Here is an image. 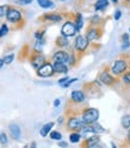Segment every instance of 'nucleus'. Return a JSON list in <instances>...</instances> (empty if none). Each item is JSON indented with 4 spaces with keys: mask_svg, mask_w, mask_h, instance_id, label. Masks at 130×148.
<instances>
[{
    "mask_svg": "<svg viewBox=\"0 0 130 148\" xmlns=\"http://www.w3.org/2000/svg\"><path fill=\"white\" fill-rule=\"evenodd\" d=\"M80 112H81V110L80 111H67L66 112L67 118H66L64 127H66L67 132H80L86 125V123L81 118Z\"/></svg>",
    "mask_w": 130,
    "mask_h": 148,
    "instance_id": "1",
    "label": "nucleus"
},
{
    "mask_svg": "<svg viewBox=\"0 0 130 148\" xmlns=\"http://www.w3.org/2000/svg\"><path fill=\"white\" fill-rule=\"evenodd\" d=\"M109 68H110V72L112 73L115 77L120 78L130 68V56L124 55V54L119 55L117 59H115L111 62Z\"/></svg>",
    "mask_w": 130,
    "mask_h": 148,
    "instance_id": "2",
    "label": "nucleus"
},
{
    "mask_svg": "<svg viewBox=\"0 0 130 148\" xmlns=\"http://www.w3.org/2000/svg\"><path fill=\"white\" fill-rule=\"evenodd\" d=\"M5 19L8 24L13 25L16 29H19L22 27L25 23V14L24 11L19 7H16V6H10L8 11L6 13Z\"/></svg>",
    "mask_w": 130,
    "mask_h": 148,
    "instance_id": "3",
    "label": "nucleus"
},
{
    "mask_svg": "<svg viewBox=\"0 0 130 148\" xmlns=\"http://www.w3.org/2000/svg\"><path fill=\"white\" fill-rule=\"evenodd\" d=\"M91 45H92V44H91L90 41L86 38L85 35L78 34L75 37H74V42H73V44H72V47H73V49L75 50V53L79 55V56L82 58L83 55H85V54L88 51V49H90Z\"/></svg>",
    "mask_w": 130,
    "mask_h": 148,
    "instance_id": "4",
    "label": "nucleus"
},
{
    "mask_svg": "<svg viewBox=\"0 0 130 148\" xmlns=\"http://www.w3.org/2000/svg\"><path fill=\"white\" fill-rule=\"evenodd\" d=\"M98 80L103 84L104 86H107V87H116L118 84H119V78L115 77L112 73L110 72V68L109 66L104 67L101 69L98 74Z\"/></svg>",
    "mask_w": 130,
    "mask_h": 148,
    "instance_id": "5",
    "label": "nucleus"
},
{
    "mask_svg": "<svg viewBox=\"0 0 130 148\" xmlns=\"http://www.w3.org/2000/svg\"><path fill=\"white\" fill-rule=\"evenodd\" d=\"M103 34H104V25H90L88 24L86 27V31H85L86 38L90 41V43L92 45L101 40Z\"/></svg>",
    "mask_w": 130,
    "mask_h": 148,
    "instance_id": "6",
    "label": "nucleus"
},
{
    "mask_svg": "<svg viewBox=\"0 0 130 148\" xmlns=\"http://www.w3.org/2000/svg\"><path fill=\"white\" fill-rule=\"evenodd\" d=\"M61 35L68 37V38H73V37H75L79 31H78V27H77V24L74 22L73 17H72V13L68 18H66L61 26V31H60Z\"/></svg>",
    "mask_w": 130,
    "mask_h": 148,
    "instance_id": "7",
    "label": "nucleus"
},
{
    "mask_svg": "<svg viewBox=\"0 0 130 148\" xmlns=\"http://www.w3.org/2000/svg\"><path fill=\"white\" fill-rule=\"evenodd\" d=\"M81 118L83 119V122L86 124H92V123H96L98 122L100 112L97 108H92V106H85L81 109Z\"/></svg>",
    "mask_w": 130,
    "mask_h": 148,
    "instance_id": "8",
    "label": "nucleus"
},
{
    "mask_svg": "<svg viewBox=\"0 0 130 148\" xmlns=\"http://www.w3.org/2000/svg\"><path fill=\"white\" fill-rule=\"evenodd\" d=\"M40 21L45 24H59L64 21V13L62 12H49L40 17Z\"/></svg>",
    "mask_w": 130,
    "mask_h": 148,
    "instance_id": "9",
    "label": "nucleus"
},
{
    "mask_svg": "<svg viewBox=\"0 0 130 148\" xmlns=\"http://www.w3.org/2000/svg\"><path fill=\"white\" fill-rule=\"evenodd\" d=\"M36 74H37V77L38 78H53L55 74V71H54V66H53V61H47L43 66H41L36 71Z\"/></svg>",
    "mask_w": 130,
    "mask_h": 148,
    "instance_id": "10",
    "label": "nucleus"
},
{
    "mask_svg": "<svg viewBox=\"0 0 130 148\" xmlns=\"http://www.w3.org/2000/svg\"><path fill=\"white\" fill-rule=\"evenodd\" d=\"M70 104L73 105H82L86 103V99H87V95L83 90H74L70 92Z\"/></svg>",
    "mask_w": 130,
    "mask_h": 148,
    "instance_id": "11",
    "label": "nucleus"
},
{
    "mask_svg": "<svg viewBox=\"0 0 130 148\" xmlns=\"http://www.w3.org/2000/svg\"><path fill=\"white\" fill-rule=\"evenodd\" d=\"M29 61H30L31 67L35 71H37L41 66H43V64L48 61V59L43 53H31L30 58H29Z\"/></svg>",
    "mask_w": 130,
    "mask_h": 148,
    "instance_id": "12",
    "label": "nucleus"
},
{
    "mask_svg": "<svg viewBox=\"0 0 130 148\" xmlns=\"http://www.w3.org/2000/svg\"><path fill=\"white\" fill-rule=\"evenodd\" d=\"M51 61H57V62H62V63H67L69 62V49H61L57 48L55 50L50 58Z\"/></svg>",
    "mask_w": 130,
    "mask_h": 148,
    "instance_id": "13",
    "label": "nucleus"
},
{
    "mask_svg": "<svg viewBox=\"0 0 130 148\" xmlns=\"http://www.w3.org/2000/svg\"><path fill=\"white\" fill-rule=\"evenodd\" d=\"M82 147H90V148H97V147H103L100 142V135L94 134V135H91L86 138H83L82 142H81Z\"/></svg>",
    "mask_w": 130,
    "mask_h": 148,
    "instance_id": "14",
    "label": "nucleus"
},
{
    "mask_svg": "<svg viewBox=\"0 0 130 148\" xmlns=\"http://www.w3.org/2000/svg\"><path fill=\"white\" fill-rule=\"evenodd\" d=\"M55 45H56V48H61V49H69L72 48V44H70V41L68 37L63 36V35H59L56 37V40H55Z\"/></svg>",
    "mask_w": 130,
    "mask_h": 148,
    "instance_id": "15",
    "label": "nucleus"
},
{
    "mask_svg": "<svg viewBox=\"0 0 130 148\" xmlns=\"http://www.w3.org/2000/svg\"><path fill=\"white\" fill-rule=\"evenodd\" d=\"M8 130H10L11 137L13 138V140H16V141L21 140V137H22V128H21L19 124L11 123L10 125H8Z\"/></svg>",
    "mask_w": 130,
    "mask_h": 148,
    "instance_id": "16",
    "label": "nucleus"
},
{
    "mask_svg": "<svg viewBox=\"0 0 130 148\" xmlns=\"http://www.w3.org/2000/svg\"><path fill=\"white\" fill-rule=\"evenodd\" d=\"M53 66H54V71L56 74H63V75H67L69 72V66L67 63H62V62H57V61H53Z\"/></svg>",
    "mask_w": 130,
    "mask_h": 148,
    "instance_id": "17",
    "label": "nucleus"
},
{
    "mask_svg": "<svg viewBox=\"0 0 130 148\" xmlns=\"http://www.w3.org/2000/svg\"><path fill=\"white\" fill-rule=\"evenodd\" d=\"M72 17H73L74 22H75L78 31L80 34V31L83 29V26H85V19H83V16H82L81 12H75V13H72Z\"/></svg>",
    "mask_w": 130,
    "mask_h": 148,
    "instance_id": "18",
    "label": "nucleus"
},
{
    "mask_svg": "<svg viewBox=\"0 0 130 148\" xmlns=\"http://www.w3.org/2000/svg\"><path fill=\"white\" fill-rule=\"evenodd\" d=\"M110 0H96L93 5V10L96 12H104L110 5Z\"/></svg>",
    "mask_w": 130,
    "mask_h": 148,
    "instance_id": "19",
    "label": "nucleus"
},
{
    "mask_svg": "<svg viewBox=\"0 0 130 148\" xmlns=\"http://www.w3.org/2000/svg\"><path fill=\"white\" fill-rule=\"evenodd\" d=\"M55 127V122H48V123H45L41 129H40V135L42 137H47L49 136L50 132L53 130V128Z\"/></svg>",
    "mask_w": 130,
    "mask_h": 148,
    "instance_id": "20",
    "label": "nucleus"
},
{
    "mask_svg": "<svg viewBox=\"0 0 130 148\" xmlns=\"http://www.w3.org/2000/svg\"><path fill=\"white\" fill-rule=\"evenodd\" d=\"M68 140H69L70 143L77 145V143H80L83 140V137H82V135H81L80 132H69Z\"/></svg>",
    "mask_w": 130,
    "mask_h": 148,
    "instance_id": "21",
    "label": "nucleus"
},
{
    "mask_svg": "<svg viewBox=\"0 0 130 148\" xmlns=\"http://www.w3.org/2000/svg\"><path fill=\"white\" fill-rule=\"evenodd\" d=\"M44 45H45V38L35 40V43L32 45V53H42Z\"/></svg>",
    "mask_w": 130,
    "mask_h": 148,
    "instance_id": "22",
    "label": "nucleus"
},
{
    "mask_svg": "<svg viewBox=\"0 0 130 148\" xmlns=\"http://www.w3.org/2000/svg\"><path fill=\"white\" fill-rule=\"evenodd\" d=\"M104 18H101L100 14H92L88 19L90 25H104Z\"/></svg>",
    "mask_w": 130,
    "mask_h": 148,
    "instance_id": "23",
    "label": "nucleus"
},
{
    "mask_svg": "<svg viewBox=\"0 0 130 148\" xmlns=\"http://www.w3.org/2000/svg\"><path fill=\"white\" fill-rule=\"evenodd\" d=\"M37 4L43 10H49V8L55 7V3L53 0H37Z\"/></svg>",
    "mask_w": 130,
    "mask_h": 148,
    "instance_id": "24",
    "label": "nucleus"
},
{
    "mask_svg": "<svg viewBox=\"0 0 130 148\" xmlns=\"http://www.w3.org/2000/svg\"><path fill=\"white\" fill-rule=\"evenodd\" d=\"M119 81H120V84H122L123 86H128V87H130V68L123 74L122 77L119 78Z\"/></svg>",
    "mask_w": 130,
    "mask_h": 148,
    "instance_id": "25",
    "label": "nucleus"
},
{
    "mask_svg": "<svg viewBox=\"0 0 130 148\" xmlns=\"http://www.w3.org/2000/svg\"><path fill=\"white\" fill-rule=\"evenodd\" d=\"M92 128H93V132L94 134H98V135H101V134H105L106 133V129L101 125L99 122H96V123H92L91 124Z\"/></svg>",
    "mask_w": 130,
    "mask_h": 148,
    "instance_id": "26",
    "label": "nucleus"
},
{
    "mask_svg": "<svg viewBox=\"0 0 130 148\" xmlns=\"http://www.w3.org/2000/svg\"><path fill=\"white\" fill-rule=\"evenodd\" d=\"M120 125L124 129H130V114H127V115H123L122 118H120Z\"/></svg>",
    "mask_w": 130,
    "mask_h": 148,
    "instance_id": "27",
    "label": "nucleus"
},
{
    "mask_svg": "<svg viewBox=\"0 0 130 148\" xmlns=\"http://www.w3.org/2000/svg\"><path fill=\"white\" fill-rule=\"evenodd\" d=\"M49 137L51 138L53 141H61L62 138H63V136H62V133L61 132H59V130H51L50 132V134H49Z\"/></svg>",
    "mask_w": 130,
    "mask_h": 148,
    "instance_id": "28",
    "label": "nucleus"
},
{
    "mask_svg": "<svg viewBox=\"0 0 130 148\" xmlns=\"http://www.w3.org/2000/svg\"><path fill=\"white\" fill-rule=\"evenodd\" d=\"M8 23H3L1 25H0V38H3V37H5L8 32H10V27H8L7 25Z\"/></svg>",
    "mask_w": 130,
    "mask_h": 148,
    "instance_id": "29",
    "label": "nucleus"
},
{
    "mask_svg": "<svg viewBox=\"0 0 130 148\" xmlns=\"http://www.w3.org/2000/svg\"><path fill=\"white\" fill-rule=\"evenodd\" d=\"M45 31H47V29L45 27H41V29L36 30L35 34H34V37L35 40H40V38H44V35H45Z\"/></svg>",
    "mask_w": 130,
    "mask_h": 148,
    "instance_id": "30",
    "label": "nucleus"
},
{
    "mask_svg": "<svg viewBox=\"0 0 130 148\" xmlns=\"http://www.w3.org/2000/svg\"><path fill=\"white\" fill-rule=\"evenodd\" d=\"M8 141H10V138H8L7 134L6 133H0V145L1 146H6L8 143Z\"/></svg>",
    "mask_w": 130,
    "mask_h": 148,
    "instance_id": "31",
    "label": "nucleus"
},
{
    "mask_svg": "<svg viewBox=\"0 0 130 148\" xmlns=\"http://www.w3.org/2000/svg\"><path fill=\"white\" fill-rule=\"evenodd\" d=\"M10 8V5H0V18H5L6 13Z\"/></svg>",
    "mask_w": 130,
    "mask_h": 148,
    "instance_id": "32",
    "label": "nucleus"
},
{
    "mask_svg": "<svg viewBox=\"0 0 130 148\" xmlns=\"http://www.w3.org/2000/svg\"><path fill=\"white\" fill-rule=\"evenodd\" d=\"M75 81H78V78H69L66 82H64V84L61 86L62 88H68L70 85H73L74 84V82H75Z\"/></svg>",
    "mask_w": 130,
    "mask_h": 148,
    "instance_id": "33",
    "label": "nucleus"
},
{
    "mask_svg": "<svg viewBox=\"0 0 130 148\" xmlns=\"http://www.w3.org/2000/svg\"><path fill=\"white\" fill-rule=\"evenodd\" d=\"M14 60V54L11 53V54H7L6 56L4 58V61H5V64H11Z\"/></svg>",
    "mask_w": 130,
    "mask_h": 148,
    "instance_id": "34",
    "label": "nucleus"
},
{
    "mask_svg": "<svg viewBox=\"0 0 130 148\" xmlns=\"http://www.w3.org/2000/svg\"><path fill=\"white\" fill-rule=\"evenodd\" d=\"M120 18H122V11H120L119 8H117V10L115 11V13H114V19H115L116 22H118Z\"/></svg>",
    "mask_w": 130,
    "mask_h": 148,
    "instance_id": "35",
    "label": "nucleus"
},
{
    "mask_svg": "<svg viewBox=\"0 0 130 148\" xmlns=\"http://www.w3.org/2000/svg\"><path fill=\"white\" fill-rule=\"evenodd\" d=\"M127 41H130V35L128 32H124L120 36V42H127Z\"/></svg>",
    "mask_w": 130,
    "mask_h": 148,
    "instance_id": "36",
    "label": "nucleus"
},
{
    "mask_svg": "<svg viewBox=\"0 0 130 148\" xmlns=\"http://www.w3.org/2000/svg\"><path fill=\"white\" fill-rule=\"evenodd\" d=\"M120 48H122V50H128L130 48V41H127V42H122V45H120Z\"/></svg>",
    "mask_w": 130,
    "mask_h": 148,
    "instance_id": "37",
    "label": "nucleus"
},
{
    "mask_svg": "<svg viewBox=\"0 0 130 148\" xmlns=\"http://www.w3.org/2000/svg\"><path fill=\"white\" fill-rule=\"evenodd\" d=\"M68 79H69V77H68V75H64L63 78L59 79V80H57V84H59V86H62V85H63L64 82H66V81H67Z\"/></svg>",
    "mask_w": 130,
    "mask_h": 148,
    "instance_id": "38",
    "label": "nucleus"
},
{
    "mask_svg": "<svg viewBox=\"0 0 130 148\" xmlns=\"http://www.w3.org/2000/svg\"><path fill=\"white\" fill-rule=\"evenodd\" d=\"M34 0H19V5L21 6H26V5H30Z\"/></svg>",
    "mask_w": 130,
    "mask_h": 148,
    "instance_id": "39",
    "label": "nucleus"
},
{
    "mask_svg": "<svg viewBox=\"0 0 130 148\" xmlns=\"http://www.w3.org/2000/svg\"><path fill=\"white\" fill-rule=\"evenodd\" d=\"M64 123H66V119H64V117H63V116H60V117L57 118V124H59V125H63Z\"/></svg>",
    "mask_w": 130,
    "mask_h": 148,
    "instance_id": "40",
    "label": "nucleus"
},
{
    "mask_svg": "<svg viewBox=\"0 0 130 148\" xmlns=\"http://www.w3.org/2000/svg\"><path fill=\"white\" fill-rule=\"evenodd\" d=\"M59 147H62V148H66V147H68V142H66V141H63V140H61V141H59Z\"/></svg>",
    "mask_w": 130,
    "mask_h": 148,
    "instance_id": "41",
    "label": "nucleus"
},
{
    "mask_svg": "<svg viewBox=\"0 0 130 148\" xmlns=\"http://www.w3.org/2000/svg\"><path fill=\"white\" fill-rule=\"evenodd\" d=\"M60 105H61V100L59 98H56V99L54 100V108H59Z\"/></svg>",
    "mask_w": 130,
    "mask_h": 148,
    "instance_id": "42",
    "label": "nucleus"
},
{
    "mask_svg": "<svg viewBox=\"0 0 130 148\" xmlns=\"http://www.w3.org/2000/svg\"><path fill=\"white\" fill-rule=\"evenodd\" d=\"M4 66H5V61H4V58H3V59H0V69H1Z\"/></svg>",
    "mask_w": 130,
    "mask_h": 148,
    "instance_id": "43",
    "label": "nucleus"
},
{
    "mask_svg": "<svg viewBox=\"0 0 130 148\" xmlns=\"http://www.w3.org/2000/svg\"><path fill=\"white\" fill-rule=\"evenodd\" d=\"M127 141H128V145H130V129H128V135H127Z\"/></svg>",
    "mask_w": 130,
    "mask_h": 148,
    "instance_id": "44",
    "label": "nucleus"
},
{
    "mask_svg": "<svg viewBox=\"0 0 130 148\" xmlns=\"http://www.w3.org/2000/svg\"><path fill=\"white\" fill-rule=\"evenodd\" d=\"M123 1H124V3H127V4H129V3H130V0H123Z\"/></svg>",
    "mask_w": 130,
    "mask_h": 148,
    "instance_id": "45",
    "label": "nucleus"
},
{
    "mask_svg": "<svg viewBox=\"0 0 130 148\" xmlns=\"http://www.w3.org/2000/svg\"><path fill=\"white\" fill-rule=\"evenodd\" d=\"M60 1H67V0H60Z\"/></svg>",
    "mask_w": 130,
    "mask_h": 148,
    "instance_id": "46",
    "label": "nucleus"
},
{
    "mask_svg": "<svg viewBox=\"0 0 130 148\" xmlns=\"http://www.w3.org/2000/svg\"><path fill=\"white\" fill-rule=\"evenodd\" d=\"M129 34H130V27H129Z\"/></svg>",
    "mask_w": 130,
    "mask_h": 148,
    "instance_id": "47",
    "label": "nucleus"
}]
</instances>
